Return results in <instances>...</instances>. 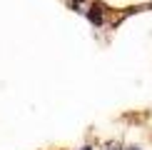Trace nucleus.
I'll return each instance as SVG.
<instances>
[{
	"mask_svg": "<svg viewBox=\"0 0 152 150\" xmlns=\"http://www.w3.org/2000/svg\"><path fill=\"white\" fill-rule=\"evenodd\" d=\"M85 15H87V20H90L92 25H97V28H100V25H102V20H105V18H102V5H97V3H92L90 8H87Z\"/></svg>",
	"mask_w": 152,
	"mask_h": 150,
	"instance_id": "obj_1",
	"label": "nucleus"
},
{
	"mask_svg": "<svg viewBox=\"0 0 152 150\" xmlns=\"http://www.w3.org/2000/svg\"><path fill=\"white\" fill-rule=\"evenodd\" d=\"M82 150H92V148H82Z\"/></svg>",
	"mask_w": 152,
	"mask_h": 150,
	"instance_id": "obj_2",
	"label": "nucleus"
},
{
	"mask_svg": "<svg viewBox=\"0 0 152 150\" xmlns=\"http://www.w3.org/2000/svg\"><path fill=\"white\" fill-rule=\"evenodd\" d=\"M112 150H117V148H112Z\"/></svg>",
	"mask_w": 152,
	"mask_h": 150,
	"instance_id": "obj_3",
	"label": "nucleus"
}]
</instances>
